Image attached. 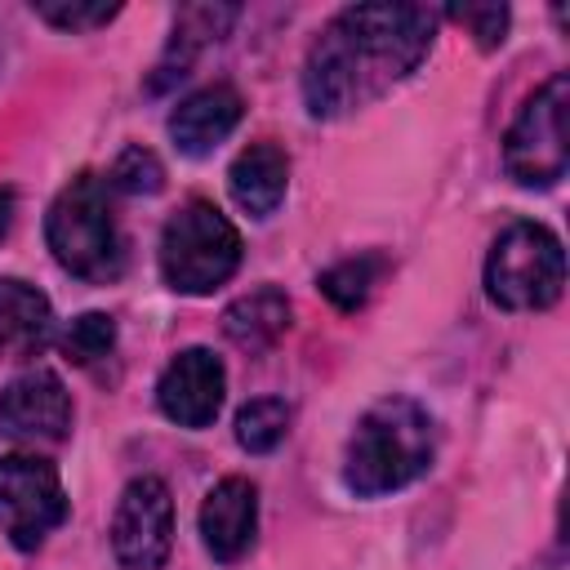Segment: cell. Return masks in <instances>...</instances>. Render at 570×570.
Masks as SVG:
<instances>
[{
    "mask_svg": "<svg viewBox=\"0 0 570 570\" xmlns=\"http://www.w3.org/2000/svg\"><path fill=\"white\" fill-rule=\"evenodd\" d=\"M428 4H352L325 22L303 62V98L321 120L347 116L401 85L432 49Z\"/></svg>",
    "mask_w": 570,
    "mask_h": 570,
    "instance_id": "6da1fadb",
    "label": "cell"
},
{
    "mask_svg": "<svg viewBox=\"0 0 570 570\" xmlns=\"http://www.w3.org/2000/svg\"><path fill=\"white\" fill-rule=\"evenodd\" d=\"M432 450H436L432 414L410 396H383L356 419L343 459V481L361 499L392 494L428 472Z\"/></svg>",
    "mask_w": 570,
    "mask_h": 570,
    "instance_id": "7a4b0ae2",
    "label": "cell"
},
{
    "mask_svg": "<svg viewBox=\"0 0 570 570\" xmlns=\"http://www.w3.org/2000/svg\"><path fill=\"white\" fill-rule=\"evenodd\" d=\"M45 240L62 272L107 285L125 267V245L111 214V183L98 174H76L45 214Z\"/></svg>",
    "mask_w": 570,
    "mask_h": 570,
    "instance_id": "3957f363",
    "label": "cell"
},
{
    "mask_svg": "<svg viewBox=\"0 0 570 570\" xmlns=\"http://www.w3.org/2000/svg\"><path fill=\"white\" fill-rule=\"evenodd\" d=\"M240 267V232L209 200H187L160 232V276L178 294H209Z\"/></svg>",
    "mask_w": 570,
    "mask_h": 570,
    "instance_id": "277c9868",
    "label": "cell"
},
{
    "mask_svg": "<svg viewBox=\"0 0 570 570\" xmlns=\"http://www.w3.org/2000/svg\"><path fill=\"white\" fill-rule=\"evenodd\" d=\"M566 289L561 240L543 223H512L485 258V294L503 312H543Z\"/></svg>",
    "mask_w": 570,
    "mask_h": 570,
    "instance_id": "5b68a950",
    "label": "cell"
},
{
    "mask_svg": "<svg viewBox=\"0 0 570 570\" xmlns=\"http://www.w3.org/2000/svg\"><path fill=\"white\" fill-rule=\"evenodd\" d=\"M570 80L557 71L548 85H539L525 107L517 111L508 138H503V165L521 187H552L570 165Z\"/></svg>",
    "mask_w": 570,
    "mask_h": 570,
    "instance_id": "8992f818",
    "label": "cell"
},
{
    "mask_svg": "<svg viewBox=\"0 0 570 570\" xmlns=\"http://www.w3.org/2000/svg\"><path fill=\"white\" fill-rule=\"evenodd\" d=\"M62 521H67V494L58 468L36 454L0 459V534H9L13 548L31 552Z\"/></svg>",
    "mask_w": 570,
    "mask_h": 570,
    "instance_id": "52a82bcc",
    "label": "cell"
},
{
    "mask_svg": "<svg viewBox=\"0 0 570 570\" xmlns=\"http://www.w3.org/2000/svg\"><path fill=\"white\" fill-rule=\"evenodd\" d=\"M174 548V494L160 476H134L111 512V552L120 570H160Z\"/></svg>",
    "mask_w": 570,
    "mask_h": 570,
    "instance_id": "ba28073f",
    "label": "cell"
},
{
    "mask_svg": "<svg viewBox=\"0 0 570 570\" xmlns=\"http://www.w3.org/2000/svg\"><path fill=\"white\" fill-rule=\"evenodd\" d=\"M223 392H227V370L209 347L178 352L156 383L160 414L174 419L178 428H209L223 410Z\"/></svg>",
    "mask_w": 570,
    "mask_h": 570,
    "instance_id": "9c48e42d",
    "label": "cell"
},
{
    "mask_svg": "<svg viewBox=\"0 0 570 570\" xmlns=\"http://www.w3.org/2000/svg\"><path fill=\"white\" fill-rule=\"evenodd\" d=\"M71 428V392L53 370L18 374L0 392V436L9 441H62Z\"/></svg>",
    "mask_w": 570,
    "mask_h": 570,
    "instance_id": "30bf717a",
    "label": "cell"
},
{
    "mask_svg": "<svg viewBox=\"0 0 570 570\" xmlns=\"http://www.w3.org/2000/svg\"><path fill=\"white\" fill-rule=\"evenodd\" d=\"M258 530V490L245 476H223L200 503V539L214 561L232 566L249 552Z\"/></svg>",
    "mask_w": 570,
    "mask_h": 570,
    "instance_id": "8fae6325",
    "label": "cell"
},
{
    "mask_svg": "<svg viewBox=\"0 0 570 570\" xmlns=\"http://www.w3.org/2000/svg\"><path fill=\"white\" fill-rule=\"evenodd\" d=\"M245 116V102L232 85H205L169 111V138L183 156H209Z\"/></svg>",
    "mask_w": 570,
    "mask_h": 570,
    "instance_id": "7c38bea8",
    "label": "cell"
},
{
    "mask_svg": "<svg viewBox=\"0 0 570 570\" xmlns=\"http://www.w3.org/2000/svg\"><path fill=\"white\" fill-rule=\"evenodd\" d=\"M49 334H53L49 298L18 276H0V356L4 361L40 356Z\"/></svg>",
    "mask_w": 570,
    "mask_h": 570,
    "instance_id": "4fadbf2b",
    "label": "cell"
},
{
    "mask_svg": "<svg viewBox=\"0 0 570 570\" xmlns=\"http://www.w3.org/2000/svg\"><path fill=\"white\" fill-rule=\"evenodd\" d=\"M227 187H232V200L249 214V218H267L276 214V205L285 200V187H289V156L276 147V142H249L232 169H227Z\"/></svg>",
    "mask_w": 570,
    "mask_h": 570,
    "instance_id": "5bb4252c",
    "label": "cell"
},
{
    "mask_svg": "<svg viewBox=\"0 0 570 570\" xmlns=\"http://www.w3.org/2000/svg\"><path fill=\"white\" fill-rule=\"evenodd\" d=\"M236 18H240V9H236V4H187V9H178V22H174V40H169V53H165V62L156 67L160 76L151 80V89H165L169 80L187 76V67L196 62V53H200L209 40L227 36V27H232Z\"/></svg>",
    "mask_w": 570,
    "mask_h": 570,
    "instance_id": "9a60e30c",
    "label": "cell"
},
{
    "mask_svg": "<svg viewBox=\"0 0 570 570\" xmlns=\"http://www.w3.org/2000/svg\"><path fill=\"white\" fill-rule=\"evenodd\" d=\"M289 330V298L276 285H258L249 294H240L227 312H223V334L245 347V352H263L272 347L281 334Z\"/></svg>",
    "mask_w": 570,
    "mask_h": 570,
    "instance_id": "2e32d148",
    "label": "cell"
},
{
    "mask_svg": "<svg viewBox=\"0 0 570 570\" xmlns=\"http://www.w3.org/2000/svg\"><path fill=\"white\" fill-rule=\"evenodd\" d=\"M379 276H383V258L379 254H356V258H343V263H334V267L321 272V294L338 312H356V307L370 303Z\"/></svg>",
    "mask_w": 570,
    "mask_h": 570,
    "instance_id": "e0dca14e",
    "label": "cell"
},
{
    "mask_svg": "<svg viewBox=\"0 0 570 570\" xmlns=\"http://www.w3.org/2000/svg\"><path fill=\"white\" fill-rule=\"evenodd\" d=\"M285 432H289V405L276 396H258L236 414V441L249 454H272L285 441Z\"/></svg>",
    "mask_w": 570,
    "mask_h": 570,
    "instance_id": "ac0fdd59",
    "label": "cell"
},
{
    "mask_svg": "<svg viewBox=\"0 0 570 570\" xmlns=\"http://www.w3.org/2000/svg\"><path fill=\"white\" fill-rule=\"evenodd\" d=\"M111 347H116V321L107 312H85L62 330V356L71 365H94L111 356Z\"/></svg>",
    "mask_w": 570,
    "mask_h": 570,
    "instance_id": "d6986e66",
    "label": "cell"
},
{
    "mask_svg": "<svg viewBox=\"0 0 570 570\" xmlns=\"http://www.w3.org/2000/svg\"><path fill=\"white\" fill-rule=\"evenodd\" d=\"M111 187H120V191H129V196H151V191H160L165 187V169H160V160H156V151H147V147H125L120 156H116V165H111V178H107Z\"/></svg>",
    "mask_w": 570,
    "mask_h": 570,
    "instance_id": "ffe728a7",
    "label": "cell"
},
{
    "mask_svg": "<svg viewBox=\"0 0 570 570\" xmlns=\"http://www.w3.org/2000/svg\"><path fill=\"white\" fill-rule=\"evenodd\" d=\"M454 22H463L481 49H499L508 36V9L503 4H454L450 9Z\"/></svg>",
    "mask_w": 570,
    "mask_h": 570,
    "instance_id": "44dd1931",
    "label": "cell"
},
{
    "mask_svg": "<svg viewBox=\"0 0 570 570\" xmlns=\"http://www.w3.org/2000/svg\"><path fill=\"white\" fill-rule=\"evenodd\" d=\"M36 13L62 31H94V27H107L120 4H36Z\"/></svg>",
    "mask_w": 570,
    "mask_h": 570,
    "instance_id": "7402d4cb",
    "label": "cell"
},
{
    "mask_svg": "<svg viewBox=\"0 0 570 570\" xmlns=\"http://www.w3.org/2000/svg\"><path fill=\"white\" fill-rule=\"evenodd\" d=\"M9 218H13V191L0 187V236L9 232Z\"/></svg>",
    "mask_w": 570,
    "mask_h": 570,
    "instance_id": "603a6c76",
    "label": "cell"
}]
</instances>
